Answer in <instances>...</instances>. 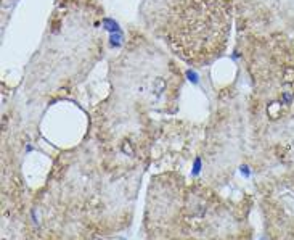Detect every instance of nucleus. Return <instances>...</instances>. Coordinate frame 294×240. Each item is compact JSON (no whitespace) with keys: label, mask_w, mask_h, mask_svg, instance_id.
<instances>
[{"label":"nucleus","mask_w":294,"mask_h":240,"mask_svg":"<svg viewBox=\"0 0 294 240\" xmlns=\"http://www.w3.org/2000/svg\"><path fill=\"white\" fill-rule=\"evenodd\" d=\"M199 171H201V160L198 158L196 161H194V168H193V176H198L199 174Z\"/></svg>","instance_id":"nucleus-1"},{"label":"nucleus","mask_w":294,"mask_h":240,"mask_svg":"<svg viewBox=\"0 0 294 240\" xmlns=\"http://www.w3.org/2000/svg\"><path fill=\"white\" fill-rule=\"evenodd\" d=\"M239 171H241V174L244 176V177H249V176H251V171L248 169V166H241V168H239Z\"/></svg>","instance_id":"nucleus-2"}]
</instances>
